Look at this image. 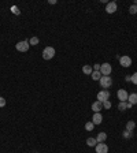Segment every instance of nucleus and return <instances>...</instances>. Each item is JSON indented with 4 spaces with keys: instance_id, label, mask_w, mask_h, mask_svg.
Instances as JSON below:
<instances>
[{
    "instance_id": "1",
    "label": "nucleus",
    "mask_w": 137,
    "mask_h": 153,
    "mask_svg": "<svg viewBox=\"0 0 137 153\" xmlns=\"http://www.w3.org/2000/svg\"><path fill=\"white\" fill-rule=\"evenodd\" d=\"M100 88H103L104 90H108V88H111V85H113V78L111 76H101L100 78Z\"/></svg>"
},
{
    "instance_id": "2",
    "label": "nucleus",
    "mask_w": 137,
    "mask_h": 153,
    "mask_svg": "<svg viewBox=\"0 0 137 153\" xmlns=\"http://www.w3.org/2000/svg\"><path fill=\"white\" fill-rule=\"evenodd\" d=\"M55 56V48L52 47H47L43 49V59L44 60H51Z\"/></svg>"
},
{
    "instance_id": "3",
    "label": "nucleus",
    "mask_w": 137,
    "mask_h": 153,
    "mask_svg": "<svg viewBox=\"0 0 137 153\" xmlns=\"http://www.w3.org/2000/svg\"><path fill=\"white\" fill-rule=\"evenodd\" d=\"M15 48H17V51H19V52H27L29 48H30V44H29V41L27 40L19 41V42L15 44Z\"/></svg>"
},
{
    "instance_id": "4",
    "label": "nucleus",
    "mask_w": 137,
    "mask_h": 153,
    "mask_svg": "<svg viewBox=\"0 0 137 153\" xmlns=\"http://www.w3.org/2000/svg\"><path fill=\"white\" fill-rule=\"evenodd\" d=\"M111 71H113V67H111L110 63H103L100 66V72L103 76H108L111 74Z\"/></svg>"
},
{
    "instance_id": "5",
    "label": "nucleus",
    "mask_w": 137,
    "mask_h": 153,
    "mask_svg": "<svg viewBox=\"0 0 137 153\" xmlns=\"http://www.w3.org/2000/svg\"><path fill=\"white\" fill-rule=\"evenodd\" d=\"M110 99V92L108 90H100L99 93H97V101H100V103H104L107 100Z\"/></svg>"
},
{
    "instance_id": "6",
    "label": "nucleus",
    "mask_w": 137,
    "mask_h": 153,
    "mask_svg": "<svg viewBox=\"0 0 137 153\" xmlns=\"http://www.w3.org/2000/svg\"><path fill=\"white\" fill-rule=\"evenodd\" d=\"M119 63H121V66L128 68V67L132 66V58H130V56H126V55H123V56L119 58Z\"/></svg>"
},
{
    "instance_id": "7",
    "label": "nucleus",
    "mask_w": 137,
    "mask_h": 153,
    "mask_svg": "<svg viewBox=\"0 0 137 153\" xmlns=\"http://www.w3.org/2000/svg\"><path fill=\"white\" fill-rule=\"evenodd\" d=\"M117 10H118V6H117L115 1H110L106 6V13L107 14H114V13H117Z\"/></svg>"
},
{
    "instance_id": "8",
    "label": "nucleus",
    "mask_w": 137,
    "mask_h": 153,
    "mask_svg": "<svg viewBox=\"0 0 137 153\" xmlns=\"http://www.w3.org/2000/svg\"><path fill=\"white\" fill-rule=\"evenodd\" d=\"M117 97H118V100H119V101H122V103H125V101H128L129 95H128V92H126L125 89H119L118 92H117Z\"/></svg>"
},
{
    "instance_id": "9",
    "label": "nucleus",
    "mask_w": 137,
    "mask_h": 153,
    "mask_svg": "<svg viewBox=\"0 0 137 153\" xmlns=\"http://www.w3.org/2000/svg\"><path fill=\"white\" fill-rule=\"evenodd\" d=\"M95 153H108V146L104 144V142H99V144L95 146Z\"/></svg>"
},
{
    "instance_id": "10",
    "label": "nucleus",
    "mask_w": 137,
    "mask_h": 153,
    "mask_svg": "<svg viewBox=\"0 0 137 153\" xmlns=\"http://www.w3.org/2000/svg\"><path fill=\"white\" fill-rule=\"evenodd\" d=\"M92 122H93V124H100L103 122V115L100 112H95L92 116Z\"/></svg>"
},
{
    "instance_id": "11",
    "label": "nucleus",
    "mask_w": 137,
    "mask_h": 153,
    "mask_svg": "<svg viewBox=\"0 0 137 153\" xmlns=\"http://www.w3.org/2000/svg\"><path fill=\"white\" fill-rule=\"evenodd\" d=\"M92 109H93V112H100L101 109H103V103L95 101V103L92 104Z\"/></svg>"
},
{
    "instance_id": "12",
    "label": "nucleus",
    "mask_w": 137,
    "mask_h": 153,
    "mask_svg": "<svg viewBox=\"0 0 137 153\" xmlns=\"http://www.w3.org/2000/svg\"><path fill=\"white\" fill-rule=\"evenodd\" d=\"M82 72H84L85 75H91L92 72H93V67L89 66V64H85V66L82 67Z\"/></svg>"
},
{
    "instance_id": "13",
    "label": "nucleus",
    "mask_w": 137,
    "mask_h": 153,
    "mask_svg": "<svg viewBox=\"0 0 137 153\" xmlns=\"http://www.w3.org/2000/svg\"><path fill=\"white\" fill-rule=\"evenodd\" d=\"M107 140V134H106V133H99V134H97V137H96V141H97V144H99V142H104V141Z\"/></svg>"
},
{
    "instance_id": "14",
    "label": "nucleus",
    "mask_w": 137,
    "mask_h": 153,
    "mask_svg": "<svg viewBox=\"0 0 137 153\" xmlns=\"http://www.w3.org/2000/svg\"><path fill=\"white\" fill-rule=\"evenodd\" d=\"M128 103H130L132 105L137 104V93H132V95H129V97H128Z\"/></svg>"
},
{
    "instance_id": "15",
    "label": "nucleus",
    "mask_w": 137,
    "mask_h": 153,
    "mask_svg": "<svg viewBox=\"0 0 137 153\" xmlns=\"http://www.w3.org/2000/svg\"><path fill=\"white\" fill-rule=\"evenodd\" d=\"M136 129V122L134 120H129L128 123H126V130L128 131H133Z\"/></svg>"
},
{
    "instance_id": "16",
    "label": "nucleus",
    "mask_w": 137,
    "mask_h": 153,
    "mask_svg": "<svg viewBox=\"0 0 137 153\" xmlns=\"http://www.w3.org/2000/svg\"><path fill=\"white\" fill-rule=\"evenodd\" d=\"M91 76H92V79H93V81H100L101 72H100V71H93V72L91 74Z\"/></svg>"
},
{
    "instance_id": "17",
    "label": "nucleus",
    "mask_w": 137,
    "mask_h": 153,
    "mask_svg": "<svg viewBox=\"0 0 137 153\" xmlns=\"http://www.w3.org/2000/svg\"><path fill=\"white\" fill-rule=\"evenodd\" d=\"M87 145L88 146H96V145H97V141H96V138L89 137V138H87Z\"/></svg>"
},
{
    "instance_id": "18",
    "label": "nucleus",
    "mask_w": 137,
    "mask_h": 153,
    "mask_svg": "<svg viewBox=\"0 0 137 153\" xmlns=\"http://www.w3.org/2000/svg\"><path fill=\"white\" fill-rule=\"evenodd\" d=\"M118 109H119V111H125V109H128V101H125V103L119 101V104H118Z\"/></svg>"
},
{
    "instance_id": "19",
    "label": "nucleus",
    "mask_w": 137,
    "mask_h": 153,
    "mask_svg": "<svg viewBox=\"0 0 137 153\" xmlns=\"http://www.w3.org/2000/svg\"><path fill=\"white\" fill-rule=\"evenodd\" d=\"M93 127H95L93 122H88V123H85V130L87 131H92L93 130Z\"/></svg>"
},
{
    "instance_id": "20",
    "label": "nucleus",
    "mask_w": 137,
    "mask_h": 153,
    "mask_svg": "<svg viewBox=\"0 0 137 153\" xmlns=\"http://www.w3.org/2000/svg\"><path fill=\"white\" fill-rule=\"evenodd\" d=\"M40 42V40H38V37H32L30 40H29V44L30 45H37Z\"/></svg>"
},
{
    "instance_id": "21",
    "label": "nucleus",
    "mask_w": 137,
    "mask_h": 153,
    "mask_svg": "<svg viewBox=\"0 0 137 153\" xmlns=\"http://www.w3.org/2000/svg\"><path fill=\"white\" fill-rule=\"evenodd\" d=\"M133 137V131H123V138H126V140H129V138H132Z\"/></svg>"
},
{
    "instance_id": "22",
    "label": "nucleus",
    "mask_w": 137,
    "mask_h": 153,
    "mask_svg": "<svg viewBox=\"0 0 137 153\" xmlns=\"http://www.w3.org/2000/svg\"><path fill=\"white\" fill-rule=\"evenodd\" d=\"M129 13L130 14H137V6L136 4H132L129 7Z\"/></svg>"
},
{
    "instance_id": "23",
    "label": "nucleus",
    "mask_w": 137,
    "mask_h": 153,
    "mask_svg": "<svg viewBox=\"0 0 137 153\" xmlns=\"http://www.w3.org/2000/svg\"><path fill=\"white\" fill-rule=\"evenodd\" d=\"M11 13L15 14V15H19V14H21V11H19V8L17 7V6H13V7H11Z\"/></svg>"
},
{
    "instance_id": "24",
    "label": "nucleus",
    "mask_w": 137,
    "mask_h": 153,
    "mask_svg": "<svg viewBox=\"0 0 137 153\" xmlns=\"http://www.w3.org/2000/svg\"><path fill=\"white\" fill-rule=\"evenodd\" d=\"M111 108V101L110 100H107V101H104L103 103V109H110Z\"/></svg>"
},
{
    "instance_id": "25",
    "label": "nucleus",
    "mask_w": 137,
    "mask_h": 153,
    "mask_svg": "<svg viewBox=\"0 0 137 153\" xmlns=\"http://www.w3.org/2000/svg\"><path fill=\"white\" fill-rule=\"evenodd\" d=\"M132 82L134 83V85H137V72H134L132 75Z\"/></svg>"
},
{
    "instance_id": "26",
    "label": "nucleus",
    "mask_w": 137,
    "mask_h": 153,
    "mask_svg": "<svg viewBox=\"0 0 137 153\" xmlns=\"http://www.w3.org/2000/svg\"><path fill=\"white\" fill-rule=\"evenodd\" d=\"M6 105V99H3V97H0V108H3Z\"/></svg>"
},
{
    "instance_id": "27",
    "label": "nucleus",
    "mask_w": 137,
    "mask_h": 153,
    "mask_svg": "<svg viewBox=\"0 0 137 153\" xmlns=\"http://www.w3.org/2000/svg\"><path fill=\"white\" fill-rule=\"evenodd\" d=\"M134 4H136V6H137V0H136V1H134Z\"/></svg>"
}]
</instances>
